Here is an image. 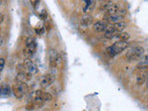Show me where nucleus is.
<instances>
[{"mask_svg":"<svg viewBox=\"0 0 148 111\" xmlns=\"http://www.w3.org/2000/svg\"><path fill=\"white\" fill-rule=\"evenodd\" d=\"M130 46V44L128 41H118L116 42L114 45L108 46L107 48V53L109 57H115L118 54L124 51Z\"/></svg>","mask_w":148,"mask_h":111,"instance_id":"nucleus-1","label":"nucleus"},{"mask_svg":"<svg viewBox=\"0 0 148 111\" xmlns=\"http://www.w3.org/2000/svg\"><path fill=\"white\" fill-rule=\"evenodd\" d=\"M29 90V86L26 82H17L12 86V93L19 99L22 98L24 94H26Z\"/></svg>","mask_w":148,"mask_h":111,"instance_id":"nucleus-2","label":"nucleus"},{"mask_svg":"<svg viewBox=\"0 0 148 111\" xmlns=\"http://www.w3.org/2000/svg\"><path fill=\"white\" fill-rule=\"evenodd\" d=\"M144 54V48L142 46L133 47L130 52L127 55V59L130 61H135V60H140Z\"/></svg>","mask_w":148,"mask_h":111,"instance_id":"nucleus-3","label":"nucleus"},{"mask_svg":"<svg viewBox=\"0 0 148 111\" xmlns=\"http://www.w3.org/2000/svg\"><path fill=\"white\" fill-rule=\"evenodd\" d=\"M101 6L104 8V10L106 11V14H107V16L116 15V14H118V10H119L118 5L117 4H114L113 2H110V1L102 3Z\"/></svg>","mask_w":148,"mask_h":111,"instance_id":"nucleus-4","label":"nucleus"},{"mask_svg":"<svg viewBox=\"0 0 148 111\" xmlns=\"http://www.w3.org/2000/svg\"><path fill=\"white\" fill-rule=\"evenodd\" d=\"M61 59L59 54L55 49L49 50V66L50 68H56L60 63Z\"/></svg>","mask_w":148,"mask_h":111,"instance_id":"nucleus-5","label":"nucleus"},{"mask_svg":"<svg viewBox=\"0 0 148 111\" xmlns=\"http://www.w3.org/2000/svg\"><path fill=\"white\" fill-rule=\"evenodd\" d=\"M23 68L29 71V73L33 74V73H37L38 70L36 68L34 63L32 62V60L31 59H25L23 61Z\"/></svg>","mask_w":148,"mask_h":111,"instance_id":"nucleus-6","label":"nucleus"},{"mask_svg":"<svg viewBox=\"0 0 148 111\" xmlns=\"http://www.w3.org/2000/svg\"><path fill=\"white\" fill-rule=\"evenodd\" d=\"M118 33H119L115 30V28L113 27V25H110V26H107V30H106V32H105V33H104V37L110 40V39L115 38Z\"/></svg>","mask_w":148,"mask_h":111,"instance_id":"nucleus-7","label":"nucleus"},{"mask_svg":"<svg viewBox=\"0 0 148 111\" xmlns=\"http://www.w3.org/2000/svg\"><path fill=\"white\" fill-rule=\"evenodd\" d=\"M107 26L106 22L104 21H101V20H98L94 23V26H93V29L95 32L96 33H103V32H106Z\"/></svg>","mask_w":148,"mask_h":111,"instance_id":"nucleus-8","label":"nucleus"},{"mask_svg":"<svg viewBox=\"0 0 148 111\" xmlns=\"http://www.w3.org/2000/svg\"><path fill=\"white\" fill-rule=\"evenodd\" d=\"M54 81V76L52 74H46L43 77V79L41 80V86L42 87H47L49 86Z\"/></svg>","mask_w":148,"mask_h":111,"instance_id":"nucleus-9","label":"nucleus"},{"mask_svg":"<svg viewBox=\"0 0 148 111\" xmlns=\"http://www.w3.org/2000/svg\"><path fill=\"white\" fill-rule=\"evenodd\" d=\"M123 19L122 16L118 15V14H116V15H112V16H107V21L108 22H113V23H118V22H120L121 20Z\"/></svg>","mask_w":148,"mask_h":111,"instance_id":"nucleus-10","label":"nucleus"},{"mask_svg":"<svg viewBox=\"0 0 148 111\" xmlns=\"http://www.w3.org/2000/svg\"><path fill=\"white\" fill-rule=\"evenodd\" d=\"M92 22H93V17L90 15H85L81 20V25L83 27H88L92 24Z\"/></svg>","mask_w":148,"mask_h":111,"instance_id":"nucleus-11","label":"nucleus"},{"mask_svg":"<svg viewBox=\"0 0 148 111\" xmlns=\"http://www.w3.org/2000/svg\"><path fill=\"white\" fill-rule=\"evenodd\" d=\"M95 1H86V4H85V7L83 8V11L85 13H90L95 7Z\"/></svg>","mask_w":148,"mask_h":111,"instance_id":"nucleus-12","label":"nucleus"},{"mask_svg":"<svg viewBox=\"0 0 148 111\" xmlns=\"http://www.w3.org/2000/svg\"><path fill=\"white\" fill-rule=\"evenodd\" d=\"M116 38L119 41H128L130 38V33L127 32H121L116 36Z\"/></svg>","mask_w":148,"mask_h":111,"instance_id":"nucleus-13","label":"nucleus"},{"mask_svg":"<svg viewBox=\"0 0 148 111\" xmlns=\"http://www.w3.org/2000/svg\"><path fill=\"white\" fill-rule=\"evenodd\" d=\"M126 26H127V24L123 22V21H120V22H118V23H115L113 24V27L115 28V30L118 32V33H121V32H123V30L126 28Z\"/></svg>","mask_w":148,"mask_h":111,"instance_id":"nucleus-14","label":"nucleus"},{"mask_svg":"<svg viewBox=\"0 0 148 111\" xmlns=\"http://www.w3.org/2000/svg\"><path fill=\"white\" fill-rule=\"evenodd\" d=\"M145 79H146V75L143 73V72H140L138 75H137V78H136V82L138 85H142V83L144 82L145 81Z\"/></svg>","mask_w":148,"mask_h":111,"instance_id":"nucleus-15","label":"nucleus"},{"mask_svg":"<svg viewBox=\"0 0 148 111\" xmlns=\"http://www.w3.org/2000/svg\"><path fill=\"white\" fill-rule=\"evenodd\" d=\"M1 92L4 95H9L11 93V90L8 84H2L1 86Z\"/></svg>","mask_w":148,"mask_h":111,"instance_id":"nucleus-16","label":"nucleus"},{"mask_svg":"<svg viewBox=\"0 0 148 111\" xmlns=\"http://www.w3.org/2000/svg\"><path fill=\"white\" fill-rule=\"evenodd\" d=\"M41 98H42V100H43L44 102H46V101H50V100H52V95L49 94V93L43 92Z\"/></svg>","mask_w":148,"mask_h":111,"instance_id":"nucleus-17","label":"nucleus"},{"mask_svg":"<svg viewBox=\"0 0 148 111\" xmlns=\"http://www.w3.org/2000/svg\"><path fill=\"white\" fill-rule=\"evenodd\" d=\"M33 44H35L34 38H32V37H28V38L26 39V41H25V46H32V45H33Z\"/></svg>","mask_w":148,"mask_h":111,"instance_id":"nucleus-18","label":"nucleus"},{"mask_svg":"<svg viewBox=\"0 0 148 111\" xmlns=\"http://www.w3.org/2000/svg\"><path fill=\"white\" fill-rule=\"evenodd\" d=\"M36 106L35 105L33 104V103H30L28 105H26V108H27V110H32V109H34Z\"/></svg>","mask_w":148,"mask_h":111,"instance_id":"nucleus-19","label":"nucleus"},{"mask_svg":"<svg viewBox=\"0 0 148 111\" xmlns=\"http://www.w3.org/2000/svg\"><path fill=\"white\" fill-rule=\"evenodd\" d=\"M141 60V62H143V63H147L148 64V54L146 55H143L142 57V59H140Z\"/></svg>","mask_w":148,"mask_h":111,"instance_id":"nucleus-20","label":"nucleus"},{"mask_svg":"<svg viewBox=\"0 0 148 111\" xmlns=\"http://www.w3.org/2000/svg\"><path fill=\"white\" fill-rule=\"evenodd\" d=\"M4 66H5V59L3 58L0 59V71H2L4 69Z\"/></svg>","mask_w":148,"mask_h":111,"instance_id":"nucleus-21","label":"nucleus"},{"mask_svg":"<svg viewBox=\"0 0 148 111\" xmlns=\"http://www.w3.org/2000/svg\"><path fill=\"white\" fill-rule=\"evenodd\" d=\"M127 13V11L125 10V9H119L118 12V15H120V16H122V17H124V15Z\"/></svg>","mask_w":148,"mask_h":111,"instance_id":"nucleus-22","label":"nucleus"},{"mask_svg":"<svg viewBox=\"0 0 148 111\" xmlns=\"http://www.w3.org/2000/svg\"><path fill=\"white\" fill-rule=\"evenodd\" d=\"M40 16H41V19H42V20H45V18L46 17V12H45V10H43Z\"/></svg>","mask_w":148,"mask_h":111,"instance_id":"nucleus-23","label":"nucleus"},{"mask_svg":"<svg viewBox=\"0 0 148 111\" xmlns=\"http://www.w3.org/2000/svg\"><path fill=\"white\" fill-rule=\"evenodd\" d=\"M3 20H4V15L1 14V20H0V22H3Z\"/></svg>","mask_w":148,"mask_h":111,"instance_id":"nucleus-24","label":"nucleus"},{"mask_svg":"<svg viewBox=\"0 0 148 111\" xmlns=\"http://www.w3.org/2000/svg\"><path fill=\"white\" fill-rule=\"evenodd\" d=\"M146 77H147V80H148V70H147V72H146Z\"/></svg>","mask_w":148,"mask_h":111,"instance_id":"nucleus-25","label":"nucleus"}]
</instances>
